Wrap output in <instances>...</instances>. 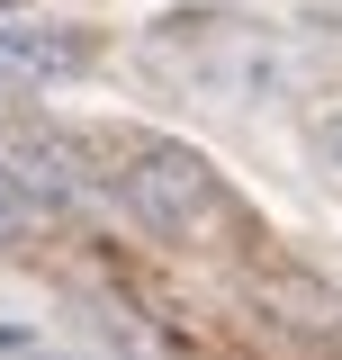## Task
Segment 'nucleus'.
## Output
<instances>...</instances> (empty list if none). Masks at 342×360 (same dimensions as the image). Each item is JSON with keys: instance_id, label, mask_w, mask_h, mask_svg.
<instances>
[{"instance_id": "f257e3e1", "label": "nucleus", "mask_w": 342, "mask_h": 360, "mask_svg": "<svg viewBox=\"0 0 342 360\" xmlns=\"http://www.w3.org/2000/svg\"><path fill=\"white\" fill-rule=\"evenodd\" d=\"M108 189H118V198H127V217L144 225V234H163V243L208 234L216 207H225V180L208 172V153L163 144V135H135V153L108 172Z\"/></svg>"}, {"instance_id": "f03ea898", "label": "nucleus", "mask_w": 342, "mask_h": 360, "mask_svg": "<svg viewBox=\"0 0 342 360\" xmlns=\"http://www.w3.org/2000/svg\"><path fill=\"white\" fill-rule=\"evenodd\" d=\"M0 162H9V180H18L37 207H90V198H99V180L82 172V144H72V135H9Z\"/></svg>"}, {"instance_id": "7ed1b4c3", "label": "nucleus", "mask_w": 342, "mask_h": 360, "mask_svg": "<svg viewBox=\"0 0 342 360\" xmlns=\"http://www.w3.org/2000/svg\"><path fill=\"white\" fill-rule=\"evenodd\" d=\"M90 54L82 27H0V82H72Z\"/></svg>"}, {"instance_id": "20e7f679", "label": "nucleus", "mask_w": 342, "mask_h": 360, "mask_svg": "<svg viewBox=\"0 0 342 360\" xmlns=\"http://www.w3.org/2000/svg\"><path fill=\"white\" fill-rule=\"evenodd\" d=\"M261 307L289 315V324H306V333H334L342 324V297H306V279H261Z\"/></svg>"}, {"instance_id": "39448f33", "label": "nucleus", "mask_w": 342, "mask_h": 360, "mask_svg": "<svg viewBox=\"0 0 342 360\" xmlns=\"http://www.w3.org/2000/svg\"><path fill=\"white\" fill-rule=\"evenodd\" d=\"M37 217H45V207L9 180V162H0V243H27V234H37Z\"/></svg>"}, {"instance_id": "423d86ee", "label": "nucleus", "mask_w": 342, "mask_h": 360, "mask_svg": "<svg viewBox=\"0 0 342 360\" xmlns=\"http://www.w3.org/2000/svg\"><path fill=\"white\" fill-rule=\"evenodd\" d=\"M324 153H334V162H342V108H334V117H324Z\"/></svg>"}, {"instance_id": "0eeeda50", "label": "nucleus", "mask_w": 342, "mask_h": 360, "mask_svg": "<svg viewBox=\"0 0 342 360\" xmlns=\"http://www.w3.org/2000/svg\"><path fill=\"white\" fill-rule=\"evenodd\" d=\"M0 9H18V0H0Z\"/></svg>"}]
</instances>
